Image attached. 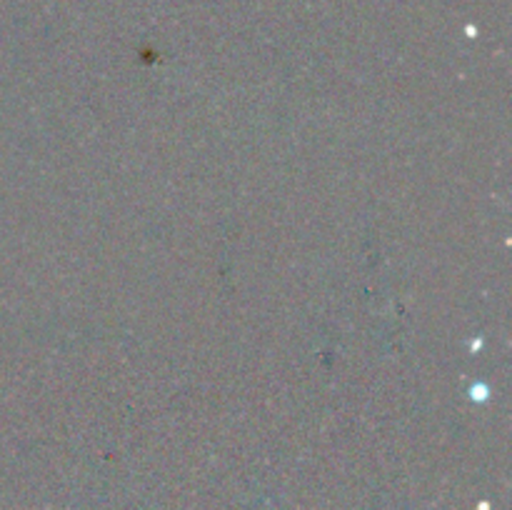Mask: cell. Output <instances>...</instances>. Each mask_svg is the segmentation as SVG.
Segmentation results:
<instances>
[]
</instances>
